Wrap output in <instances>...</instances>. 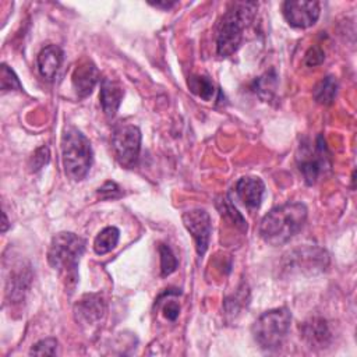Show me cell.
I'll return each instance as SVG.
<instances>
[{"label":"cell","mask_w":357,"mask_h":357,"mask_svg":"<svg viewBox=\"0 0 357 357\" xmlns=\"http://www.w3.org/2000/svg\"><path fill=\"white\" fill-rule=\"evenodd\" d=\"M119 238H120V230L114 226H107L96 234L93 240V251L98 255L107 254L117 245Z\"/></svg>","instance_id":"15"},{"label":"cell","mask_w":357,"mask_h":357,"mask_svg":"<svg viewBox=\"0 0 357 357\" xmlns=\"http://www.w3.org/2000/svg\"><path fill=\"white\" fill-rule=\"evenodd\" d=\"M61 160L68 178H85L92 166V148L89 139L75 127H68L61 135Z\"/></svg>","instance_id":"4"},{"label":"cell","mask_w":357,"mask_h":357,"mask_svg":"<svg viewBox=\"0 0 357 357\" xmlns=\"http://www.w3.org/2000/svg\"><path fill=\"white\" fill-rule=\"evenodd\" d=\"M49 149L46 146L36 149V152L31 158V172H38L39 169H42L49 162Z\"/></svg>","instance_id":"23"},{"label":"cell","mask_w":357,"mask_h":357,"mask_svg":"<svg viewBox=\"0 0 357 357\" xmlns=\"http://www.w3.org/2000/svg\"><path fill=\"white\" fill-rule=\"evenodd\" d=\"M255 3H233L222 15L216 33V52L222 57L233 54L243 40L244 28L252 20Z\"/></svg>","instance_id":"3"},{"label":"cell","mask_w":357,"mask_h":357,"mask_svg":"<svg viewBox=\"0 0 357 357\" xmlns=\"http://www.w3.org/2000/svg\"><path fill=\"white\" fill-rule=\"evenodd\" d=\"M307 219V208L301 202H286L271 209L261 220L259 234L271 245H282L297 234Z\"/></svg>","instance_id":"1"},{"label":"cell","mask_w":357,"mask_h":357,"mask_svg":"<svg viewBox=\"0 0 357 357\" xmlns=\"http://www.w3.org/2000/svg\"><path fill=\"white\" fill-rule=\"evenodd\" d=\"M74 312L78 322L91 325L103 317L105 303L98 294H86L75 304Z\"/></svg>","instance_id":"12"},{"label":"cell","mask_w":357,"mask_h":357,"mask_svg":"<svg viewBox=\"0 0 357 357\" xmlns=\"http://www.w3.org/2000/svg\"><path fill=\"white\" fill-rule=\"evenodd\" d=\"M325 59V54H324V50L318 46H314L311 47L307 53H305V59H304V63L305 66L308 67H314V66H318L324 61Z\"/></svg>","instance_id":"24"},{"label":"cell","mask_w":357,"mask_h":357,"mask_svg":"<svg viewBox=\"0 0 357 357\" xmlns=\"http://www.w3.org/2000/svg\"><path fill=\"white\" fill-rule=\"evenodd\" d=\"M178 312H180V305L176 301H167L163 305V315L169 321H174L178 317Z\"/></svg>","instance_id":"25"},{"label":"cell","mask_w":357,"mask_h":357,"mask_svg":"<svg viewBox=\"0 0 357 357\" xmlns=\"http://www.w3.org/2000/svg\"><path fill=\"white\" fill-rule=\"evenodd\" d=\"M63 63V50L57 45L45 46L38 54V70L40 75L52 81Z\"/></svg>","instance_id":"14"},{"label":"cell","mask_w":357,"mask_h":357,"mask_svg":"<svg viewBox=\"0 0 357 357\" xmlns=\"http://www.w3.org/2000/svg\"><path fill=\"white\" fill-rule=\"evenodd\" d=\"M112 146L116 160L126 169L137 165L141 151V131L137 126L121 124L114 128Z\"/></svg>","instance_id":"7"},{"label":"cell","mask_w":357,"mask_h":357,"mask_svg":"<svg viewBox=\"0 0 357 357\" xmlns=\"http://www.w3.org/2000/svg\"><path fill=\"white\" fill-rule=\"evenodd\" d=\"M123 96H124V89L119 81H114L110 78L102 79L99 98H100L102 109L109 119L117 113L120 103L123 100Z\"/></svg>","instance_id":"13"},{"label":"cell","mask_w":357,"mask_h":357,"mask_svg":"<svg viewBox=\"0 0 357 357\" xmlns=\"http://www.w3.org/2000/svg\"><path fill=\"white\" fill-rule=\"evenodd\" d=\"M0 82H1V91L3 92L21 91L22 89V85H21L18 77L15 75V73L7 64H1Z\"/></svg>","instance_id":"20"},{"label":"cell","mask_w":357,"mask_h":357,"mask_svg":"<svg viewBox=\"0 0 357 357\" xmlns=\"http://www.w3.org/2000/svg\"><path fill=\"white\" fill-rule=\"evenodd\" d=\"M188 88L192 93H195L204 100H211L216 91L213 82L205 75H192L188 79Z\"/></svg>","instance_id":"18"},{"label":"cell","mask_w":357,"mask_h":357,"mask_svg":"<svg viewBox=\"0 0 357 357\" xmlns=\"http://www.w3.org/2000/svg\"><path fill=\"white\" fill-rule=\"evenodd\" d=\"M291 322V315L287 308H275L264 312L252 324L251 332L254 340L264 350L278 349L284 340Z\"/></svg>","instance_id":"5"},{"label":"cell","mask_w":357,"mask_h":357,"mask_svg":"<svg viewBox=\"0 0 357 357\" xmlns=\"http://www.w3.org/2000/svg\"><path fill=\"white\" fill-rule=\"evenodd\" d=\"M183 223L195 241V248L199 257L208 250L211 238V218L204 209H191L183 213Z\"/></svg>","instance_id":"8"},{"label":"cell","mask_w":357,"mask_h":357,"mask_svg":"<svg viewBox=\"0 0 357 357\" xmlns=\"http://www.w3.org/2000/svg\"><path fill=\"white\" fill-rule=\"evenodd\" d=\"M85 251V240L71 231L57 233L49 245V265L60 272L67 286L74 287L78 279V262Z\"/></svg>","instance_id":"2"},{"label":"cell","mask_w":357,"mask_h":357,"mask_svg":"<svg viewBox=\"0 0 357 357\" xmlns=\"http://www.w3.org/2000/svg\"><path fill=\"white\" fill-rule=\"evenodd\" d=\"M174 3H152V6H155V7H166V8H169V7H172Z\"/></svg>","instance_id":"27"},{"label":"cell","mask_w":357,"mask_h":357,"mask_svg":"<svg viewBox=\"0 0 357 357\" xmlns=\"http://www.w3.org/2000/svg\"><path fill=\"white\" fill-rule=\"evenodd\" d=\"M98 195L102 199H114L123 195L121 188L114 181H106L102 187L98 188Z\"/></svg>","instance_id":"22"},{"label":"cell","mask_w":357,"mask_h":357,"mask_svg":"<svg viewBox=\"0 0 357 357\" xmlns=\"http://www.w3.org/2000/svg\"><path fill=\"white\" fill-rule=\"evenodd\" d=\"M236 195L241 204L248 209H257L261 205L265 184L259 177L245 176L236 183Z\"/></svg>","instance_id":"11"},{"label":"cell","mask_w":357,"mask_h":357,"mask_svg":"<svg viewBox=\"0 0 357 357\" xmlns=\"http://www.w3.org/2000/svg\"><path fill=\"white\" fill-rule=\"evenodd\" d=\"M98 81H99V70L91 60L84 59L75 66L71 75V82L75 93L79 98H86L88 95H91Z\"/></svg>","instance_id":"10"},{"label":"cell","mask_w":357,"mask_h":357,"mask_svg":"<svg viewBox=\"0 0 357 357\" xmlns=\"http://www.w3.org/2000/svg\"><path fill=\"white\" fill-rule=\"evenodd\" d=\"M337 92V81L335 77H325L315 88H314V99L321 105H331Z\"/></svg>","instance_id":"17"},{"label":"cell","mask_w":357,"mask_h":357,"mask_svg":"<svg viewBox=\"0 0 357 357\" xmlns=\"http://www.w3.org/2000/svg\"><path fill=\"white\" fill-rule=\"evenodd\" d=\"M7 227H8V220H7V216H6V213L3 212V227H1V231L4 233V231L7 230Z\"/></svg>","instance_id":"26"},{"label":"cell","mask_w":357,"mask_h":357,"mask_svg":"<svg viewBox=\"0 0 357 357\" xmlns=\"http://www.w3.org/2000/svg\"><path fill=\"white\" fill-rule=\"evenodd\" d=\"M297 166L307 184H315L322 174L331 170V153L322 135H318L312 142L303 141L297 151Z\"/></svg>","instance_id":"6"},{"label":"cell","mask_w":357,"mask_h":357,"mask_svg":"<svg viewBox=\"0 0 357 357\" xmlns=\"http://www.w3.org/2000/svg\"><path fill=\"white\" fill-rule=\"evenodd\" d=\"M57 349V340L54 337H46L32 346L29 354L35 356H54Z\"/></svg>","instance_id":"21"},{"label":"cell","mask_w":357,"mask_h":357,"mask_svg":"<svg viewBox=\"0 0 357 357\" xmlns=\"http://www.w3.org/2000/svg\"><path fill=\"white\" fill-rule=\"evenodd\" d=\"M319 3L318 1H284L283 15L289 25L294 28H308L314 25L319 17Z\"/></svg>","instance_id":"9"},{"label":"cell","mask_w":357,"mask_h":357,"mask_svg":"<svg viewBox=\"0 0 357 357\" xmlns=\"http://www.w3.org/2000/svg\"><path fill=\"white\" fill-rule=\"evenodd\" d=\"M305 339L315 346H324L328 343L329 331L324 319H312L310 324L304 326Z\"/></svg>","instance_id":"16"},{"label":"cell","mask_w":357,"mask_h":357,"mask_svg":"<svg viewBox=\"0 0 357 357\" xmlns=\"http://www.w3.org/2000/svg\"><path fill=\"white\" fill-rule=\"evenodd\" d=\"M159 255H160V275L162 276H169L173 273L177 268V259L170 250L169 245L160 244L159 245Z\"/></svg>","instance_id":"19"}]
</instances>
